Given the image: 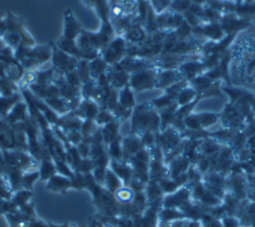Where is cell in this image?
<instances>
[{
  "label": "cell",
  "mask_w": 255,
  "mask_h": 227,
  "mask_svg": "<svg viewBox=\"0 0 255 227\" xmlns=\"http://www.w3.org/2000/svg\"><path fill=\"white\" fill-rule=\"evenodd\" d=\"M220 121V114L214 112H201V114H190L184 119V127L190 130H203Z\"/></svg>",
  "instance_id": "cell-7"
},
{
  "label": "cell",
  "mask_w": 255,
  "mask_h": 227,
  "mask_svg": "<svg viewBox=\"0 0 255 227\" xmlns=\"http://www.w3.org/2000/svg\"><path fill=\"white\" fill-rule=\"evenodd\" d=\"M52 47V62H53V70L55 73L59 75H66L70 71L77 69L78 66V58L68 55L62 49H59L56 45L51 44Z\"/></svg>",
  "instance_id": "cell-4"
},
{
  "label": "cell",
  "mask_w": 255,
  "mask_h": 227,
  "mask_svg": "<svg viewBox=\"0 0 255 227\" xmlns=\"http://www.w3.org/2000/svg\"><path fill=\"white\" fill-rule=\"evenodd\" d=\"M193 3H197V4H205L206 3V0H191Z\"/></svg>",
  "instance_id": "cell-34"
},
{
  "label": "cell",
  "mask_w": 255,
  "mask_h": 227,
  "mask_svg": "<svg viewBox=\"0 0 255 227\" xmlns=\"http://www.w3.org/2000/svg\"><path fill=\"white\" fill-rule=\"evenodd\" d=\"M68 189H71V181L70 177L62 174H55L47 181V190L55 192V193H66Z\"/></svg>",
  "instance_id": "cell-15"
},
{
  "label": "cell",
  "mask_w": 255,
  "mask_h": 227,
  "mask_svg": "<svg viewBox=\"0 0 255 227\" xmlns=\"http://www.w3.org/2000/svg\"><path fill=\"white\" fill-rule=\"evenodd\" d=\"M68 227H78V226H77V225H74V223H70V225H68Z\"/></svg>",
  "instance_id": "cell-36"
},
{
  "label": "cell",
  "mask_w": 255,
  "mask_h": 227,
  "mask_svg": "<svg viewBox=\"0 0 255 227\" xmlns=\"http://www.w3.org/2000/svg\"><path fill=\"white\" fill-rule=\"evenodd\" d=\"M251 110H253V112H254L255 115V99L253 100V103H251Z\"/></svg>",
  "instance_id": "cell-35"
},
{
  "label": "cell",
  "mask_w": 255,
  "mask_h": 227,
  "mask_svg": "<svg viewBox=\"0 0 255 227\" xmlns=\"http://www.w3.org/2000/svg\"><path fill=\"white\" fill-rule=\"evenodd\" d=\"M156 75L157 69H146L141 70V71H136V73H132L130 75L128 85L131 86V89L135 90V92L150 89V88H154Z\"/></svg>",
  "instance_id": "cell-6"
},
{
  "label": "cell",
  "mask_w": 255,
  "mask_h": 227,
  "mask_svg": "<svg viewBox=\"0 0 255 227\" xmlns=\"http://www.w3.org/2000/svg\"><path fill=\"white\" fill-rule=\"evenodd\" d=\"M110 64L105 62L104 59L97 56L96 59H92V62L89 63V70H90V75H92V79H97L100 75L105 74L108 71V67Z\"/></svg>",
  "instance_id": "cell-21"
},
{
  "label": "cell",
  "mask_w": 255,
  "mask_h": 227,
  "mask_svg": "<svg viewBox=\"0 0 255 227\" xmlns=\"http://www.w3.org/2000/svg\"><path fill=\"white\" fill-rule=\"evenodd\" d=\"M100 111V106L97 101H94L93 99H84L81 106L75 110V114L82 118V119H96V116Z\"/></svg>",
  "instance_id": "cell-14"
},
{
  "label": "cell",
  "mask_w": 255,
  "mask_h": 227,
  "mask_svg": "<svg viewBox=\"0 0 255 227\" xmlns=\"http://www.w3.org/2000/svg\"><path fill=\"white\" fill-rule=\"evenodd\" d=\"M103 56L101 58L104 59L107 63L110 66H114V64L119 63L120 60L123 58H126L127 55V41L125 40V37H116L112 38L104 48H103Z\"/></svg>",
  "instance_id": "cell-3"
},
{
  "label": "cell",
  "mask_w": 255,
  "mask_h": 227,
  "mask_svg": "<svg viewBox=\"0 0 255 227\" xmlns=\"http://www.w3.org/2000/svg\"><path fill=\"white\" fill-rule=\"evenodd\" d=\"M229 64L231 85L242 86L255 93V27L240 32L231 45Z\"/></svg>",
  "instance_id": "cell-1"
},
{
  "label": "cell",
  "mask_w": 255,
  "mask_h": 227,
  "mask_svg": "<svg viewBox=\"0 0 255 227\" xmlns=\"http://www.w3.org/2000/svg\"><path fill=\"white\" fill-rule=\"evenodd\" d=\"M29 118V110H27V106L25 101H19L16 103L15 106L12 107V110L8 112V115L5 116L3 121L7 123V125H15V123H19V122H25Z\"/></svg>",
  "instance_id": "cell-13"
},
{
  "label": "cell",
  "mask_w": 255,
  "mask_h": 227,
  "mask_svg": "<svg viewBox=\"0 0 255 227\" xmlns=\"http://www.w3.org/2000/svg\"><path fill=\"white\" fill-rule=\"evenodd\" d=\"M118 103L127 110H131V111L135 108L136 103L135 99H134V90L131 89L130 85H126L120 89V92L118 93Z\"/></svg>",
  "instance_id": "cell-18"
},
{
  "label": "cell",
  "mask_w": 255,
  "mask_h": 227,
  "mask_svg": "<svg viewBox=\"0 0 255 227\" xmlns=\"http://www.w3.org/2000/svg\"><path fill=\"white\" fill-rule=\"evenodd\" d=\"M120 123H122V122L118 121V119L115 118L114 121L110 122L108 125L103 126V129H101V133H103V138H104L105 144H108V145H110L112 141H115L116 138L120 137L119 136Z\"/></svg>",
  "instance_id": "cell-19"
},
{
  "label": "cell",
  "mask_w": 255,
  "mask_h": 227,
  "mask_svg": "<svg viewBox=\"0 0 255 227\" xmlns=\"http://www.w3.org/2000/svg\"><path fill=\"white\" fill-rule=\"evenodd\" d=\"M135 197V192L131 189L130 186H122L116 193H115V199L119 203L120 206H127V204H131L132 200Z\"/></svg>",
  "instance_id": "cell-24"
},
{
  "label": "cell",
  "mask_w": 255,
  "mask_h": 227,
  "mask_svg": "<svg viewBox=\"0 0 255 227\" xmlns=\"http://www.w3.org/2000/svg\"><path fill=\"white\" fill-rule=\"evenodd\" d=\"M131 134L141 137L146 132H160V115L150 103H142L132 110Z\"/></svg>",
  "instance_id": "cell-2"
},
{
  "label": "cell",
  "mask_w": 255,
  "mask_h": 227,
  "mask_svg": "<svg viewBox=\"0 0 255 227\" xmlns=\"http://www.w3.org/2000/svg\"><path fill=\"white\" fill-rule=\"evenodd\" d=\"M201 227H223V223L219 218L213 217L212 214H203V217L201 218Z\"/></svg>",
  "instance_id": "cell-31"
},
{
  "label": "cell",
  "mask_w": 255,
  "mask_h": 227,
  "mask_svg": "<svg viewBox=\"0 0 255 227\" xmlns=\"http://www.w3.org/2000/svg\"><path fill=\"white\" fill-rule=\"evenodd\" d=\"M220 121L223 122V126L225 129H232V130H243L246 126V118L232 103H228L224 107L223 112L220 114Z\"/></svg>",
  "instance_id": "cell-5"
},
{
  "label": "cell",
  "mask_w": 255,
  "mask_h": 227,
  "mask_svg": "<svg viewBox=\"0 0 255 227\" xmlns=\"http://www.w3.org/2000/svg\"><path fill=\"white\" fill-rule=\"evenodd\" d=\"M122 186H123V184H122V180H120L118 175L115 174L114 170L112 169L107 170V173H105V180H104L105 189L115 195V193H116V192H118V190H119Z\"/></svg>",
  "instance_id": "cell-22"
},
{
  "label": "cell",
  "mask_w": 255,
  "mask_h": 227,
  "mask_svg": "<svg viewBox=\"0 0 255 227\" xmlns=\"http://www.w3.org/2000/svg\"><path fill=\"white\" fill-rule=\"evenodd\" d=\"M47 103L48 107H51L53 111L57 112V114H67L70 112V108H68V100H66L64 97L62 96H59V97H51V99H47V100H44Z\"/></svg>",
  "instance_id": "cell-23"
},
{
  "label": "cell",
  "mask_w": 255,
  "mask_h": 227,
  "mask_svg": "<svg viewBox=\"0 0 255 227\" xmlns=\"http://www.w3.org/2000/svg\"><path fill=\"white\" fill-rule=\"evenodd\" d=\"M122 147H123V160L125 162H128L134 155H136L141 149L145 148L142 144L141 137L134 136V134L122 138Z\"/></svg>",
  "instance_id": "cell-12"
},
{
  "label": "cell",
  "mask_w": 255,
  "mask_h": 227,
  "mask_svg": "<svg viewBox=\"0 0 255 227\" xmlns=\"http://www.w3.org/2000/svg\"><path fill=\"white\" fill-rule=\"evenodd\" d=\"M115 119V115L112 114V111L110 110H107V108H100L99 114L96 116V125L97 126H105V125H108L110 122H112Z\"/></svg>",
  "instance_id": "cell-29"
},
{
  "label": "cell",
  "mask_w": 255,
  "mask_h": 227,
  "mask_svg": "<svg viewBox=\"0 0 255 227\" xmlns=\"http://www.w3.org/2000/svg\"><path fill=\"white\" fill-rule=\"evenodd\" d=\"M40 162H41V164H40V169H38V173H40V180L48 181L51 177L57 174L56 166H55V162H53V158L51 153H47V155H45Z\"/></svg>",
  "instance_id": "cell-16"
},
{
  "label": "cell",
  "mask_w": 255,
  "mask_h": 227,
  "mask_svg": "<svg viewBox=\"0 0 255 227\" xmlns=\"http://www.w3.org/2000/svg\"><path fill=\"white\" fill-rule=\"evenodd\" d=\"M179 81H184L182 78V75L179 73V70H161L158 71L157 70L156 75V84H154V88H158V89H167L171 85L176 84Z\"/></svg>",
  "instance_id": "cell-11"
},
{
  "label": "cell",
  "mask_w": 255,
  "mask_h": 227,
  "mask_svg": "<svg viewBox=\"0 0 255 227\" xmlns=\"http://www.w3.org/2000/svg\"><path fill=\"white\" fill-rule=\"evenodd\" d=\"M220 25L223 27L225 34H239L251 25V19H243L235 14H224L220 19Z\"/></svg>",
  "instance_id": "cell-8"
},
{
  "label": "cell",
  "mask_w": 255,
  "mask_h": 227,
  "mask_svg": "<svg viewBox=\"0 0 255 227\" xmlns=\"http://www.w3.org/2000/svg\"><path fill=\"white\" fill-rule=\"evenodd\" d=\"M234 14L243 19H251L253 16H255V1L236 0Z\"/></svg>",
  "instance_id": "cell-17"
},
{
  "label": "cell",
  "mask_w": 255,
  "mask_h": 227,
  "mask_svg": "<svg viewBox=\"0 0 255 227\" xmlns=\"http://www.w3.org/2000/svg\"><path fill=\"white\" fill-rule=\"evenodd\" d=\"M37 180H40V173L38 170L34 171H25L22 175V189H33V185Z\"/></svg>",
  "instance_id": "cell-28"
},
{
  "label": "cell",
  "mask_w": 255,
  "mask_h": 227,
  "mask_svg": "<svg viewBox=\"0 0 255 227\" xmlns=\"http://www.w3.org/2000/svg\"><path fill=\"white\" fill-rule=\"evenodd\" d=\"M122 138H116L108 147V156L111 160H123V147H122Z\"/></svg>",
  "instance_id": "cell-27"
},
{
  "label": "cell",
  "mask_w": 255,
  "mask_h": 227,
  "mask_svg": "<svg viewBox=\"0 0 255 227\" xmlns=\"http://www.w3.org/2000/svg\"><path fill=\"white\" fill-rule=\"evenodd\" d=\"M227 190L239 200L247 199V178L243 173H229L227 177Z\"/></svg>",
  "instance_id": "cell-9"
},
{
  "label": "cell",
  "mask_w": 255,
  "mask_h": 227,
  "mask_svg": "<svg viewBox=\"0 0 255 227\" xmlns=\"http://www.w3.org/2000/svg\"><path fill=\"white\" fill-rule=\"evenodd\" d=\"M198 96L197 93V90L194 89L191 85L188 84L187 86H184L182 90H180V93L177 96V100L176 103L179 106H184V104H188V103H191V101L195 99Z\"/></svg>",
  "instance_id": "cell-25"
},
{
  "label": "cell",
  "mask_w": 255,
  "mask_h": 227,
  "mask_svg": "<svg viewBox=\"0 0 255 227\" xmlns=\"http://www.w3.org/2000/svg\"><path fill=\"white\" fill-rule=\"evenodd\" d=\"M33 197V192L29 189H19L16 190L12 193V197H11V200L14 201V204H15L18 208H21L25 204H27L30 199Z\"/></svg>",
  "instance_id": "cell-26"
},
{
  "label": "cell",
  "mask_w": 255,
  "mask_h": 227,
  "mask_svg": "<svg viewBox=\"0 0 255 227\" xmlns=\"http://www.w3.org/2000/svg\"><path fill=\"white\" fill-rule=\"evenodd\" d=\"M191 201V190L187 186H182L175 193L165 196L162 199V207L165 208H182L184 204Z\"/></svg>",
  "instance_id": "cell-10"
},
{
  "label": "cell",
  "mask_w": 255,
  "mask_h": 227,
  "mask_svg": "<svg viewBox=\"0 0 255 227\" xmlns=\"http://www.w3.org/2000/svg\"><path fill=\"white\" fill-rule=\"evenodd\" d=\"M19 101H21V95L19 93L11 96H0V118L4 119L5 116L8 115V112L12 110V107Z\"/></svg>",
  "instance_id": "cell-20"
},
{
  "label": "cell",
  "mask_w": 255,
  "mask_h": 227,
  "mask_svg": "<svg viewBox=\"0 0 255 227\" xmlns=\"http://www.w3.org/2000/svg\"><path fill=\"white\" fill-rule=\"evenodd\" d=\"M71 181V188L77 190H82L86 188V174L81 173V171H74L73 175L70 177Z\"/></svg>",
  "instance_id": "cell-30"
},
{
  "label": "cell",
  "mask_w": 255,
  "mask_h": 227,
  "mask_svg": "<svg viewBox=\"0 0 255 227\" xmlns=\"http://www.w3.org/2000/svg\"><path fill=\"white\" fill-rule=\"evenodd\" d=\"M70 223H64L63 226H57V225H52V223H48V227H68Z\"/></svg>",
  "instance_id": "cell-33"
},
{
  "label": "cell",
  "mask_w": 255,
  "mask_h": 227,
  "mask_svg": "<svg viewBox=\"0 0 255 227\" xmlns=\"http://www.w3.org/2000/svg\"><path fill=\"white\" fill-rule=\"evenodd\" d=\"M3 203H4V199H1V197H0V207H1V204H3Z\"/></svg>",
  "instance_id": "cell-37"
},
{
  "label": "cell",
  "mask_w": 255,
  "mask_h": 227,
  "mask_svg": "<svg viewBox=\"0 0 255 227\" xmlns=\"http://www.w3.org/2000/svg\"><path fill=\"white\" fill-rule=\"evenodd\" d=\"M221 223H223V227H242L239 219L236 217H232V215H227V217L223 218Z\"/></svg>",
  "instance_id": "cell-32"
}]
</instances>
